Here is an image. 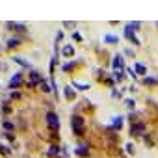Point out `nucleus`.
Here are the masks:
<instances>
[{
  "instance_id": "obj_4",
  "label": "nucleus",
  "mask_w": 158,
  "mask_h": 158,
  "mask_svg": "<svg viewBox=\"0 0 158 158\" xmlns=\"http://www.w3.org/2000/svg\"><path fill=\"white\" fill-rule=\"evenodd\" d=\"M114 67H115V71H123L125 65H123V56H121V54H117L114 58Z\"/></svg>"
},
{
  "instance_id": "obj_12",
  "label": "nucleus",
  "mask_w": 158,
  "mask_h": 158,
  "mask_svg": "<svg viewBox=\"0 0 158 158\" xmlns=\"http://www.w3.org/2000/svg\"><path fill=\"white\" fill-rule=\"evenodd\" d=\"M125 104H126V108H134V100H132V99H126Z\"/></svg>"
},
{
  "instance_id": "obj_3",
  "label": "nucleus",
  "mask_w": 158,
  "mask_h": 158,
  "mask_svg": "<svg viewBox=\"0 0 158 158\" xmlns=\"http://www.w3.org/2000/svg\"><path fill=\"white\" fill-rule=\"evenodd\" d=\"M143 130H145V125L143 123H136V125L130 126V134L132 136H141V134H143Z\"/></svg>"
},
{
  "instance_id": "obj_5",
  "label": "nucleus",
  "mask_w": 158,
  "mask_h": 158,
  "mask_svg": "<svg viewBox=\"0 0 158 158\" xmlns=\"http://www.w3.org/2000/svg\"><path fill=\"white\" fill-rule=\"evenodd\" d=\"M19 82H21V74H15L13 76V78H11V82H9V84H11V88H13V86H15V88H17V86H19Z\"/></svg>"
},
{
  "instance_id": "obj_8",
  "label": "nucleus",
  "mask_w": 158,
  "mask_h": 158,
  "mask_svg": "<svg viewBox=\"0 0 158 158\" xmlns=\"http://www.w3.org/2000/svg\"><path fill=\"white\" fill-rule=\"evenodd\" d=\"M104 41H108V43H117V37H115V35H106Z\"/></svg>"
},
{
  "instance_id": "obj_7",
  "label": "nucleus",
  "mask_w": 158,
  "mask_h": 158,
  "mask_svg": "<svg viewBox=\"0 0 158 158\" xmlns=\"http://www.w3.org/2000/svg\"><path fill=\"white\" fill-rule=\"evenodd\" d=\"M19 43H21V39H17V37H15V39H9V41H8V47L13 48L15 45H19Z\"/></svg>"
},
{
  "instance_id": "obj_14",
  "label": "nucleus",
  "mask_w": 158,
  "mask_h": 158,
  "mask_svg": "<svg viewBox=\"0 0 158 158\" xmlns=\"http://www.w3.org/2000/svg\"><path fill=\"white\" fill-rule=\"evenodd\" d=\"M114 126H115V129H121V117H117V119H115Z\"/></svg>"
},
{
  "instance_id": "obj_1",
  "label": "nucleus",
  "mask_w": 158,
  "mask_h": 158,
  "mask_svg": "<svg viewBox=\"0 0 158 158\" xmlns=\"http://www.w3.org/2000/svg\"><path fill=\"white\" fill-rule=\"evenodd\" d=\"M47 125H48L52 130L60 129V117H58V114H54V112H48V114H47Z\"/></svg>"
},
{
  "instance_id": "obj_2",
  "label": "nucleus",
  "mask_w": 158,
  "mask_h": 158,
  "mask_svg": "<svg viewBox=\"0 0 158 158\" xmlns=\"http://www.w3.org/2000/svg\"><path fill=\"white\" fill-rule=\"evenodd\" d=\"M82 125H84V119L82 117H78V115H74L73 117V130H74V134H82Z\"/></svg>"
},
{
  "instance_id": "obj_11",
  "label": "nucleus",
  "mask_w": 158,
  "mask_h": 158,
  "mask_svg": "<svg viewBox=\"0 0 158 158\" xmlns=\"http://www.w3.org/2000/svg\"><path fill=\"white\" fill-rule=\"evenodd\" d=\"M63 56H73V48H71V47H65V48H63Z\"/></svg>"
},
{
  "instance_id": "obj_13",
  "label": "nucleus",
  "mask_w": 158,
  "mask_h": 158,
  "mask_svg": "<svg viewBox=\"0 0 158 158\" xmlns=\"http://www.w3.org/2000/svg\"><path fill=\"white\" fill-rule=\"evenodd\" d=\"M60 152V147H50V154H58Z\"/></svg>"
},
{
  "instance_id": "obj_15",
  "label": "nucleus",
  "mask_w": 158,
  "mask_h": 158,
  "mask_svg": "<svg viewBox=\"0 0 158 158\" xmlns=\"http://www.w3.org/2000/svg\"><path fill=\"white\" fill-rule=\"evenodd\" d=\"M4 126H6V129H13V125L9 123V121H6V123H4Z\"/></svg>"
},
{
  "instance_id": "obj_6",
  "label": "nucleus",
  "mask_w": 158,
  "mask_h": 158,
  "mask_svg": "<svg viewBox=\"0 0 158 158\" xmlns=\"http://www.w3.org/2000/svg\"><path fill=\"white\" fill-rule=\"evenodd\" d=\"M136 71L140 74H145L147 73V69H145V65H141V63H136Z\"/></svg>"
},
{
  "instance_id": "obj_10",
  "label": "nucleus",
  "mask_w": 158,
  "mask_h": 158,
  "mask_svg": "<svg viewBox=\"0 0 158 158\" xmlns=\"http://www.w3.org/2000/svg\"><path fill=\"white\" fill-rule=\"evenodd\" d=\"M76 152H78V154H86V152H88V147H86V145H80Z\"/></svg>"
},
{
  "instance_id": "obj_9",
  "label": "nucleus",
  "mask_w": 158,
  "mask_h": 158,
  "mask_svg": "<svg viewBox=\"0 0 158 158\" xmlns=\"http://www.w3.org/2000/svg\"><path fill=\"white\" fill-rule=\"evenodd\" d=\"M65 97H67V99H73V97H74V91L71 89V88H67V89H65Z\"/></svg>"
}]
</instances>
